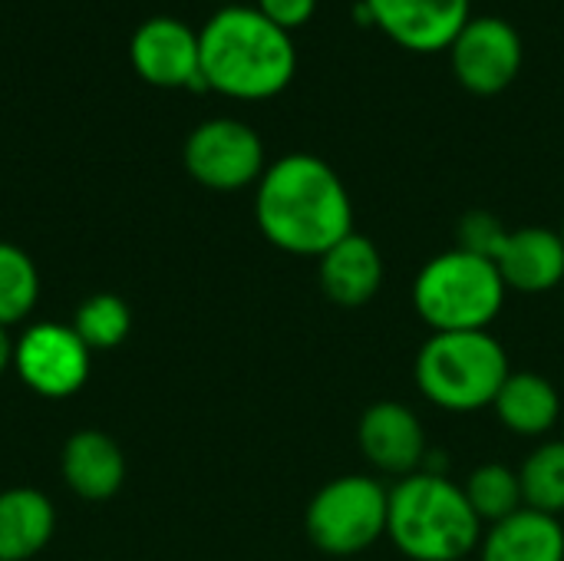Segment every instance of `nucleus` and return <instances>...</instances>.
<instances>
[{"instance_id":"f257e3e1","label":"nucleus","mask_w":564,"mask_h":561,"mask_svg":"<svg viewBox=\"0 0 564 561\" xmlns=\"http://www.w3.org/2000/svg\"><path fill=\"white\" fill-rule=\"evenodd\" d=\"M261 235L301 258H321L354 228V198L330 162L311 152H291L271 162L254 192Z\"/></svg>"},{"instance_id":"f03ea898","label":"nucleus","mask_w":564,"mask_h":561,"mask_svg":"<svg viewBox=\"0 0 564 561\" xmlns=\"http://www.w3.org/2000/svg\"><path fill=\"white\" fill-rule=\"evenodd\" d=\"M202 79L208 89L261 103L281 96L297 73V46L258 7L228 3L198 30Z\"/></svg>"},{"instance_id":"7ed1b4c3","label":"nucleus","mask_w":564,"mask_h":561,"mask_svg":"<svg viewBox=\"0 0 564 561\" xmlns=\"http://www.w3.org/2000/svg\"><path fill=\"white\" fill-rule=\"evenodd\" d=\"M486 526L446 473H410L390 489L387 539L410 561H463L479 552Z\"/></svg>"},{"instance_id":"20e7f679","label":"nucleus","mask_w":564,"mask_h":561,"mask_svg":"<svg viewBox=\"0 0 564 561\" xmlns=\"http://www.w3.org/2000/svg\"><path fill=\"white\" fill-rule=\"evenodd\" d=\"M509 374V354L489 331L430 334L413 367L420 393L446 413H476L492 407Z\"/></svg>"},{"instance_id":"39448f33","label":"nucleus","mask_w":564,"mask_h":561,"mask_svg":"<svg viewBox=\"0 0 564 561\" xmlns=\"http://www.w3.org/2000/svg\"><path fill=\"white\" fill-rule=\"evenodd\" d=\"M499 268L466 248L433 255L413 281V311L433 334L489 331L506 308Z\"/></svg>"},{"instance_id":"423d86ee","label":"nucleus","mask_w":564,"mask_h":561,"mask_svg":"<svg viewBox=\"0 0 564 561\" xmlns=\"http://www.w3.org/2000/svg\"><path fill=\"white\" fill-rule=\"evenodd\" d=\"M390 489L364 473L337 476L317 489L304 513L307 539L334 559L367 552L387 536Z\"/></svg>"},{"instance_id":"0eeeda50","label":"nucleus","mask_w":564,"mask_h":561,"mask_svg":"<svg viewBox=\"0 0 564 561\" xmlns=\"http://www.w3.org/2000/svg\"><path fill=\"white\" fill-rule=\"evenodd\" d=\"M182 162L188 175L212 192H238L258 185L268 169L261 136L231 116L198 122L185 139Z\"/></svg>"},{"instance_id":"6e6552de","label":"nucleus","mask_w":564,"mask_h":561,"mask_svg":"<svg viewBox=\"0 0 564 561\" xmlns=\"http://www.w3.org/2000/svg\"><path fill=\"white\" fill-rule=\"evenodd\" d=\"M446 53L453 76L473 96H499L502 89H509L525 60L519 30L492 13L469 17Z\"/></svg>"},{"instance_id":"1a4fd4ad","label":"nucleus","mask_w":564,"mask_h":561,"mask_svg":"<svg viewBox=\"0 0 564 561\" xmlns=\"http://www.w3.org/2000/svg\"><path fill=\"white\" fill-rule=\"evenodd\" d=\"M89 347L66 324H33L13 347V367L20 380L46 397H73L89 377Z\"/></svg>"},{"instance_id":"9d476101","label":"nucleus","mask_w":564,"mask_h":561,"mask_svg":"<svg viewBox=\"0 0 564 561\" xmlns=\"http://www.w3.org/2000/svg\"><path fill=\"white\" fill-rule=\"evenodd\" d=\"M132 69L159 89H208L198 33L175 17H149L129 40Z\"/></svg>"},{"instance_id":"9b49d317","label":"nucleus","mask_w":564,"mask_h":561,"mask_svg":"<svg viewBox=\"0 0 564 561\" xmlns=\"http://www.w3.org/2000/svg\"><path fill=\"white\" fill-rule=\"evenodd\" d=\"M373 26L410 53H443L469 23L473 0H364Z\"/></svg>"},{"instance_id":"f8f14e48","label":"nucleus","mask_w":564,"mask_h":561,"mask_svg":"<svg viewBox=\"0 0 564 561\" xmlns=\"http://www.w3.org/2000/svg\"><path fill=\"white\" fill-rule=\"evenodd\" d=\"M357 443L373 470L397 479L420 473L430 456L420 417L400 400H377L367 407L357 427Z\"/></svg>"},{"instance_id":"ddd939ff","label":"nucleus","mask_w":564,"mask_h":561,"mask_svg":"<svg viewBox=\"0 0 564 561\" xmlns=\"http://www.w3.org/2000/svg\"><path fill=\"white\" fill-rule=\"evenodd\" d=\"M489 261L516 294H549L564 281V241L552 228L506 231Z\"/></svg>"},{"instance_id":"4468645a","label":"nucleus","mask_w":564,"mask_h":561,"mask_svg":"<svg viewBox=\"0 0 564 561\" xmlns=\"http://www.w3.org/2000/svg\"><path fill=\"white\" fill-rule=\"evenodd\" d=\"M317 261H321L317 268L321 288L340 308H364L383 288V274H387L383 255L377 241L360 231H350Z\"/></svg>"},{"instance_id":"2eb2a0df","label":"nucleus","mask_w":564,"mask_h":561,"mask_svg":"<svg viewBox=\"0 0 564 561\" xmlns=\"http://www.w3.org/2000/svg\"><path fill=\"white\" fill-rule=\"evenodd\" d=\"M479 561H564L562 522L522 506L482 532Z\"/></svg>"},{"instance_id":"dca6fc26","label":"nucleus","mask_w":564,"mask_h":561,"mask_svg":"<svg viewBox=\"0 0 564 561\" xmlns=\"http://www.w3.org/2000/svg\"><path fill=\"white\" fill-rule=\"evenodd\" d=\"M63 479L79 499L102 503L119 493L126 479V456L116 440L99 430L73 433L63 446Z\"/></svg>"},{"instance_id":"f3484780","label":"nucleus","mask_w":564,"mask_h":561,"mask_svg":"<svg viewBox=\"0 0 564 561\" xmlns=\"http://www.w3.org/2000/svg\"><path fill=\"white\" fill-rule=\"evenodd\" d=\"M492 410L509 433L542 440L562 420V397L549 377H542L535 370H512L506 377Z\"/></svg>"},{"instance_id":"a211bd4d","label":"nucleus","mask_w":564,"mask_h":561,"mask_svg":"<svg viewBox=\"0 0 564 561\" xmlns=\"http://www.w3.org/2000/svg\"><path fill=\"white\" fill-rule=\"evenodd\" d=\"M56 513L36 489L0 493V561H26L53 539Z\"/></svg>"},{"instance_id":"6ab92c4d","label":"nucleus","mask_w":564,"mask_h":561,"mask_svg":"<svg viewBox=\"0 0 564 561\" xmlns=\"http://www.w3.org/2000/svg\"><path fill=\"white\" fill-rule=\"evenodd\" d=\"M463 493L473 506V513L479 516L482 526H496L502 519H509L512 513H519L522 503V479L519 470L506 466V463H482L476 466L466 483Z\"/></svg>"},{"instance_id":"aec40b11","label":"nucleus","mask_w":564,"mask_h":561,"mask_svg":"<svg viewBox=\"0 0 564 561\" xmlns=\"http://www.w3.org/2000/svg\"><path fill=\"white\" fill-rule=\"evenodd\" d=\"M522 503L545 516H564V440L539 443L519 470Z\"/></svg>"},{"instance_id":"412c9836","label":"nucleus","mask_w":564,"mask_h":561,"mask_svg":"<svg viewBox=\"0 0 564 561\" xmlns=\"http://www.w3.org/2000/svg\"><path fill=\"white\" fill-rule=\"evenodd\" d=\"M89 350H112L129 337L132 311L119 294H93L76 308L69 324Z\"/></svg>"},{"instance_id":"4be33fe9","label":"nucleus","mask_w":564,"mask_h":561,"mask_svg":"<svg viewBox=\"0 0 564 561\" xmlns=\"http://www.w3.org/2000/svg\"><path fill=\"white\" fill-rule=\"evenodd\" d=\"M40 298V274L30 255L10 241H0V327L23 321Z\"/></svg>"},{"instance_id":"5701e85b","label":"nucleus","mask_w":564,"mask_h":561,"mask_svg":"<svg viewBox=\"0 0 564 561\" xmlns=\"http://www.w3.org/2000/svg\"><path fill=\"white\" fill-rule=\"evenodd\" d=\"M506 231L509 228L492 212H469V215L459 218V228H456L459 241L456 245L466 248V251H476L482 258H492V251H496V245L502 241Z\"/></svg>"},{"instance_id":"b1692460","label":"nucleus","mask_w":564,"mask_h":561,"mask_svg":"<svg viewBox=\"0 0 564 561\" xmlns=\"http://www.w3.org/2000/svg\"><path fill=\"white\" fill-rule=\"evenodd\" d=\"M274 26L281 30H297L304 23H311V17L317 13V0H258L254 3Z\"/></svg>"},{"instance_id":"393cba45","label":"nucleus","mask_w":564,"mask_h":561,"mask_svg":"<svg viewBox=\"0 0 564 561\" xmlns=\"http://www.w3.org/2000/svg\"><path fill=\"white\" fill-rule=\"evenodd\" d=\"M13 364V344H10V337H7V331L0 327V374L7 370Z\"/></svg>"},{"instance_id":"a878e982","label":"nucleus","mask_w":564,"mask_h":561,"mask_svg":"<svg viewBox=\"0 0 564 561\" xmlns=\"http://www.w3.org/2000/svg\"><path fill=\"white\" fill-rule=\"evenodd\" d=\"M558 235H562V241H564V218H562V228H558Z\"/></svg>"},{"instance_id":"bb28decb","label":"nucleus","mask_w":564,"mask_h":561,"mask_svg":"<svg viewBox=\"0 0 564 561\" xmlns=\"http://www.w3.org/2000/svg\"><path fill=\"white\" fill-rule=\"evenodd\" d=\"M228 3H238V0H228Z\"/></svg>"}]
</instances>
